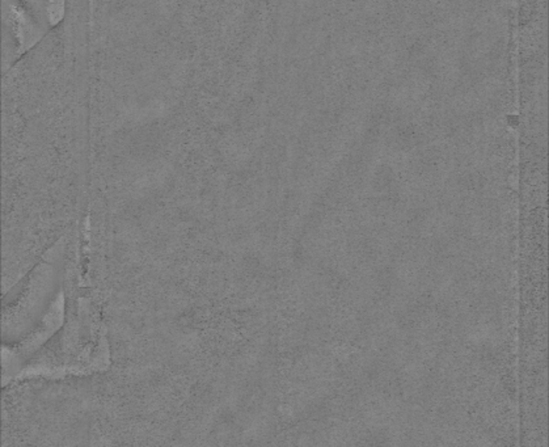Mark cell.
<instances>
[{
	"mask_svg": "<svg viewBox=\"0 0 549 447\" xmlns=\"http://www.w3.org/2000/svg\"><path fill=\"white\" fill-rule=\"evenodd\" d=\"M63 1L65 0H49V16L50 22L57 24L63 16Z\"/></svg>",
	"mask_w": 549,
	"mask_h": 447,
	"instance_id": "6da1fadb",
	"label": "cell"
}]
</instances>
